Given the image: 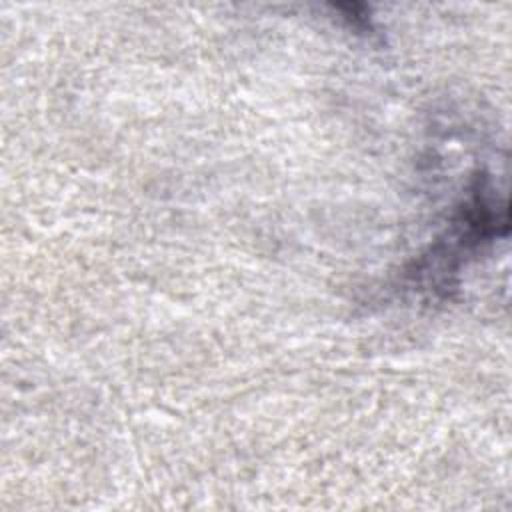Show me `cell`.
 I'll return each mask as SVG.
<instances>
[{"instance_id":"6da1fadb","label":"cell","mask_w":512,"mask_h":512,"mask_svg":"<svg viewBox=\"0 0 512 512\" xmlns=\"http://www.w3.org/2000/svg\"><path fill=\"white\" fill-rule=\"evenodd\" d=\"M506 234L508 202L504 196L498 198L490 174L478 170L448 228L406 266L402 280L418 294L446 298L458 286L460 268L486 244Z\"/></svg>"}]
</instances>
